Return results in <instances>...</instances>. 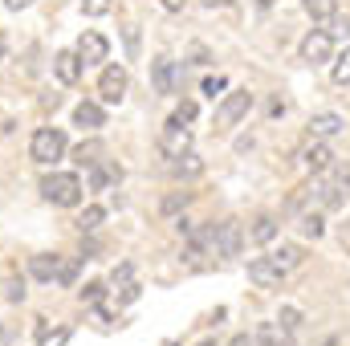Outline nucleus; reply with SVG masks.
<instances>
[{
    "label": "nucleus",
    "instance_id": "f257e3e1",
    "mask_svg": "<svg viewBox=\"0 0 350 346\" xmlns=\"http://www.w3.org/2000/svg\"><path fill=\"white\" fill-rule=\"evenodd\" d=\"M41 196L53 204V208H78L82 196H86V183L78 172H49L41 179Z\"/></svg>",
    "mask_w": 350,
    "mask_h": 346
},
{
    "label": "nucleus",
    "instance_id": "f03ea898",
    "mask_svg": "<svg viewBox=\"0 0 350 346\" xmlns=\"http://www.w3.org/2000/svg\"><path fill=\"white\" fill-rule=\"evenodd\" d=\"M347 200H350V172L347 168H330V172L318 175V196H314V204H318L322 212H338Z\"/></svg>",
    "mask_w": 350,
    "mask_h": 346
},
{
    "label": "nucleus",
    "instance_id": "7ed1b4c3",
    "mask_svg": "<svg viewBox=\"0 0 350 346\" xmlns=\"http://www.w3.org/2000/svg\"><path fill=\"white\" fill-rule=\"evenodd\" d=\"M66 131H57V127H37L33 131V139H29V159L33 163H41V168H53L62 155H66Z\"/></svg>",
    "mask_w": 350,
    "mask_h": 346
},
{
    "label": "nucleus",
    "instance_id": "20e7f679",
    "mask_svg": "<svg viewBox=\"0 0 350 346\" xmlns=\"http://www.w3.org/2000/svg\"><path fill=\"white\" fill-rule=\"evenodd\" d=\"M29 273H33V281H45V285H53V281L74 285L78 265H74V261H66V257H57V253H37V257L29 261Z\"/></svg>",
    "mask_w": 350,
    "mask_h": 346
},
{
    "label": "nucleus",
    "instance_id": "39448f33",
    "mask_svg": "<svg viewBox=\"0 0 350 346\" xmlns=\"http://www.w3.org/2000/svg\"><path fill=\"white\" fill-rule=\"evenodd\" d=\"M253 110V94L249 90H228L216 106V127H237L241 118H249Z\"/></svg>",
    "mask_w": 350,
    "mask_h": 346
},
{
    "label": "nucleus",
    "instance_id": "423d86ee",
    "mask_svg": "<svg viewBox=\"0 0 350 346\" xmlns=\"http://www.w3.org/2000/svg\"><path fill=\"white\" fill-rule=\"evenodd\" d=\"M159 151L167 155V159H175V155H183V151H191V127L183 122V118H167L163 122V131H159Z\"/></svg>",
    "mask_w": 350,
    "mask_h": 346
},
{
    "label": "nucleus",
    "instance_id": "0eeeda50",
    "mask_svg": "<svg viewBox=\"0 0 350 346\" xmlns=\"http://www.w3.org/2000/svg\"><path fill=\"white\" fill-rule=\"evenodd\" d=\"M297 53H301V62L322 66V62L334 57V37H330L326 29H310V33L301 37V45H297Z\"/></svg>",
    "mask_w": 350,
    "mask_h": 346
},
{
    "label": "nucleus",
    "instance_id": "6e6552de",
    "mask_svg": "<svg viewBox=\"0 0 350 346\" xmlns=\"http://www.w3.org/2000/svg\"><path fill=\"white\" fill-rule=\"evenodd\" d=\"M126 86H131V74L126 66H102V78H98V94L106 106H118L126 98Z\"/></svg>",
    "mask_w": 350,
    "mask_h": 346
},
{
    "label": "nucleus",
    "instance_id": "1a4fd4ad",
    "mask_svg": "<svg viewBox=\"0 0 350 346\" xmlns=\"http://www.w3.org/2000/svg\"><path fill=\"white\" fill-rule=\"evenodd\" d=\"M151 86H155V94H175V90L183 86V70H179V62H172V57H155L151 62Z\"/></svg>",
    "mask_w": 350,
    "mask_h": 346
},
{
    "label": "nucleus",
    "instance_id": "9d476101",
    "mask_svg": "<svg viewBox=\"0 0 350 346\" xmlns=\"http://www.w3.org/2000/svg\"><path fill=\"white\" fill-rule=\"evenodd\" d=\"M74 53L82 57V66H102V62L110 57V41H106L102 33L86 29V33L78 37V45H74Z\"/></svg>",
    "mask_w": 350,
    "mask_h": 346
},
{
    "label": "nucleus",
    "instance_id": "9b49d317",
    "mask_svg": "<svg viewBox=\"0 0 350 346\" xmlns=\"http://www.w3.org/2000/svg\"><path fill=\"white\" fill-rule=\"evenodd\" d=\"M241 245H245V228L237 224V220H220L216 224V257H237L241 253Z\"/></svg>",
    "mask_w": 350,
    "mask_h": 346
},
{
    "label": "nucleus",
    "instance_id": "f8f14e48",
    "mask_svg": "<svg viewBox=\"0 0 350 346\" xmlns=\"http://www.w3.org/2000/svg\"><path fill=\"white\" fill-rule=\"evenodd\" d=\"M297 159H301V168H306L310 175H322V172H330V168H334V151L326 147V139H314Z\"/></svg>",
    "mask_w": 350,
    "mask_h": 346
},
{
    "label": "nucleus",
    "instance_id": "ddd939ff",
    "mask_svg": "<svg viewBox=\"0 0 350 346\" xmlns=\"http://www.w3.org/2000/svg\"><path fill=\"white\" fill-rule=\"evenodd\" d=\"M53 78H57L62 86H78V78H82V57H78L74 49L53 53Z\"/></svg>",
    "mask_w": 350,
    "mask_h": 346
},
{
    "label": "nucleus",
    "instance_id": "4468645a",
    "mask_svg": "<svg viewBox=\"0 0 350 346\" xmlns=\"http://www.w3.org/2000/svg\"><path fill=\"white\" fill-rule=\"evenodd\" d=\"M342 131H347V118L334 114V110H322V114L310 118V139H334V135H342Z\"/></svg>",
    "mask_w": 350,
    "mask_h": 346
},
{
    "label": "nucleus",
    "instance_id": "2eb2a0df",
    "mask_svg": "<svg viewBox=\"0 0 350 346\" xmlns=\"http://www.w3.org/2000/svg\"><path fill=\"white\" fill-rule=\"evenodd\" d=\"M74 127H82V131H102V127H106V110H102L98 102H78V106H74Z\"/></svg>",
    "mask_w": 350,
    "mask_h": 346
},
{
    "label": "nucleus",
    "instance_id": "dca6fc26",
    "mask_svg": "<svg viewBox=\"0 0 350 346\" xmlns=\"http://www.w3.org/2000/svg\"><path fill=\"white\" fill-rule=\"evenodd\" d=\"M249 281H257V285H281L285 273H281L269 257H257V261H249Z\"/></svg>",
    "mask_w": 350,
    "mask_h": 346
},
{
    "label": "nucleus",
    "instance_id": "f3484780",
    "mask_svg": "<svg viewBox=\"0 0 350 346\" xmlns=\"http://www.w3.org/2000/svg\"><path fill=\"white\" fill-rule=\"evenodd\" d=\"M204 159L196 155V151H183V155H175L172 159V179H196V175H204Z\"/></svg>",
    "mask_w": 350,
    "mask_h": 346
},
{
    "label": "nucleus",
    "instance_id": "a211bd4d",
    "mask_svg": "<svg viewBox=\"0 0 350 346\" xmlns=\"http://www.w3.org/2000/svg\"><path fill=\"white\" fill-rule=\"evenodd\" d=\"M269 261H273L281 273H293V269H301L306 253H301L297 245H277V249H269Z\"/></svg>",
    "mask_w": 350,
    "mask_h": 346
},
{
    "label": "nucleus",
    "instance_id": "6ab92c4d",
    "mask_svg": "<svg viewBox=\"0 0 350 346\" xmlns=\"http://www.w3.org/2000/svg\"><path fill=\"white\" fill-rule=\"evenodd\" d=\"M277 232H281L277 216H257V220L249 224V241H253V245H273V241H277Z\"/></svg>",
    "mask_w": 350,
    "mask_h": 346
},
{
    "label": "nucleus",
    "instance_id": "aec40b11",
    "mask_svg": "<svg viewBox=\"0 0 350 346\" xmlns=\"http://www.w3.org/2000/svg\"><path fill=\"white\" fill-rule=\"evenodd\" d=\"M110 179H122V168H118V172H114V168H102V159L90 163V187H94V191H102Z\"/></svg>",
    "mask_w": 350,
    "mask_h": 346
},
{
    "label": "nucleus",
    "instance_id": "412c9836",
    "mask_svg": "<svg viewBox=\"0 0 350 346\" xmlns=\"http://www.w3.org/2000/svg\"><path fill=\"white\" fill-rule=\"evenodd\" d=\"M285 338H289V330H281L277 322H265L261 330H257V343L261 346H289Z\"/></svg>",
    "mask_w": 350,
    "mask_h": 346
},
{
    "label": "nucleus",
    "instance_id": "4be33fe9",
    "mask_svg": "<svg viewBox=\"0 0 350 346\" xmlns=\"http://www.w3.org/2000/svg\"><path fill=\"white\" fill-rule=\"evenodd\" d=\"M297 228H301V237H314V241H318V237L326 232V220H322V208H318V212H301V224H297Z\"/></svg>",
    "mask_w": 350,
    "mask_h": 346
},
{
    "label": "nucleus",
    "instance_id": "5701e85b",
    "mask_svg": "<svg viewBox=\"0 0 350 346\" xmlns=\"http://www.w3.org/2000/svg\"><path fill=\"white\" fill-rule=\"evenodd\" d=\"M74 159H78V168H90V163H98V159H102V143H98V139H90V143H78V147H74Z\"/></svg>",
    "mask_w": 350,
    "mask_h": 346
},
{
    "label": "nucleus",
    "instance_id": "b1692460",
    "mask_svg": "<svg viewBox=\"0 0 350 346\" xmlns=\"http://www.w3.org/2000/svg\"><path fill=\"white\" fill-rule=\"evenodd\" d=\"M102 220H106V208H102V204H90L86 212L78 216V228H82V232H98Z\"/></svg>",
    "mask_w": 350,
    "mask_h": 346
},
{
    "label": "nucleus",
    "instance_id": "393cba45",
    "mask_svg": "<svg viewBox=\"0 0 350 346\" xmlns=\"http://www.w3.org/2000/svg\"><path fill=\"white\" fill-rule=\"evenodd\" d=\"M301 8L314 16V21H330L338 12V0H301Z\"/></svg>",
    "mask_w": 350,
    "mask_h": 346
},
{
    "label": "nucleus",
    "instance_id": "a878e982",
    "mask_svg": "<svg viewBox=\"0 0 350 346\" xmlns=\"http://www.w3.org/2000/svg\"><path fill=\"white\" fill-rule=\"evenodd\" d=\"M330 78L338 82V86H350V45L334 57V66H330Z\"/></svg>",
    "mask_w": 350,
    "mask_h": 346
},
{
    "label": "nucleus",
    "instance_id": "bb28decb",
    "mask_svg": "<svg viewBox=\"0 0 350 346\" xmlns=\"http://www.w3.org/2000/svg\"><path fill=\"white\" fill-rule=\"evenodd\" d=\"M187 204H191V191H167L159 208H163V216H175V212H183Z\"/></svg>",
    "mask_w": 350,
    "mask_h": 346
},
{
    "label": "nucleus",
    "instance_id": "cd10ccee",
    "mask_svg": "<svg viewBox=\"0 0 350 346\" xmlns=\"http://www.w3.org/2000/svg\"><path fill=\"white\" fill-rule=\"evenodd\" d=\"M277 326H281V330H289V334H293V330H301V310H297V306H281Z\"/></svg>",
    "mask_w": 350,
    "mask_h": 346
},
{
    "label": "nucleus",
    "instance_id": "c85d7f7f",
    "mask_svg": "<svg viewBox=\"0 0 350 346\" xmlns=\"http://www.w3.org/2000/svg\"><path fill=\"white\" fill-rule=\"evenodd\" d=\"M78 297H82L86 306H98V302L106 297V281H86V285L78 289Z\"/></svg>",
    "mask_w": 350,
    "mask_h": 346
},
{
    "label": "nucleus",
    "instance_id": "c756f323",
    "mask_svg": "<svg viewBox=\"0 0 350 346\" xmlns=\"http://www.w3.org/2000/svg\"><path fill=\"white\" fill-rule=\"evenodd\" d=\"M66 343H70V326H57V330H49V326H45L37 346H66Z\"/></svg>",
    "mask_w": 350,
    "mask_h": 346
},
{
    "label": "nucleus",
    "instance_id": "7c9ffc66",
    "mask_svg": "<svg viewBox=\"0 0 350 346\" xmlns=\"http://www.w3.org/2000/svg\"><path fill=\"white\" fill-rule=\"evenodd\" d=\"M114 8V0H82V12L86 16H106Z\"/></svg>",
    "mask_w": 350,
    "mask_h": 346
},
{
    "label": "nucleus",
    "instance_id": "2f4dec72",
    "mask_svg": "<svg viewBox=\"0 0 350 346\" xmlns=\"http://www.w3.org/2000/svg\"><path fill=\"white\" fill-rule=\"evenodd\" d=\"M4 297H8V302H25V285H21L16 277H8V281H4Z\"/></svg>",
    "mask_w": 350,
    "mask_h": 346
},
{
    "label": "nucleus",
    "instance_id": "473e14b6",
    "mask_svg": "<svg viewBox=\"0 0 350 346\" xmlns=\"http://www.w3.org/2000/svg\"><path fill=\"white\" fill-rule=\"evenodd\" d=\"M326 33H330V37H347V33H350V21H342V16L334 12V16H330V29H326Z\"/></svg>",
    "mask_w": 350,
    "mask_h": 346
},
{
    "label": "nucleus",
    "instance_id": "72a5a7b5",
    "mask_svg": "<svg viewBox=\"0 0 350 346\" xmlns=\"http://www.w3.org/2000/svg\"><path fill=\"white\" fill-rule=\"evenodd\" d=\"M110 281H114V285H126V281H135V269H131V265H118Z\"/></svg>",
    "mask_w": 350,
    "mask_h": 346
},
{
    "label": "nucleus",
    "instance_id": "f704fd0d",
    "mask_svg": "<svg viewBox=\"0 0 350 346\" xmlns=\"http://www.w3.org/2000/svg\"><path fill=\"white\" fill-rule=\"evenodd\" d=\"M220 90H228V82H224V78H220V74H216V78H208V82H204V94H208V98H216V94H220Z\"/></svg>",
    "mask_w": 350,
    "mask_h": 346
},
{
    "label": "nucleus",
    "instance_id": "c9c22d12",
    "mask_svg": "<svg viewBox=\"0 0 350 346\" xmlns=\"http://www.w3.org/2000/svg\"><path fill=\"white\" fill-rule=\"evenodd\" d=\"M175 118L191 122V118H196V102H179V106H175Z\"/></svg>",
    "mask_w": 350,
    "mask_h": 346
},
{
    "label": "nucleus",
    "instance_id": "e433bc0d",
    "mask_svg": "<svg viewBox=\"0 0 350 346\" xmlns=\"http://www.w3.org/2000/svg\"><path fill=\"white\" fill-rule=\"evenodd\" d=\"M338 245H342V249L350 253V220L342 224V228H338Z\"/></svg>",
    "mask_w": 350,
    "mask_h": 346
},
{
    "label": "nucleus",
    "instance_id": "4c0bfd02",
    "mask_svg": "<svg viewBox=\"0 0 350 346\" xmlns=\"http://www.w3.org/2000/svg\"><path fill=\"white\" fill-rule=\"evenodd\" d=\"M159 4H163L167 12H183V4H187V0H159Z\"/></svg>",
    "mask_w": 350,
    "mask_h": 346
},
{
    "label": "nucleus",
    "instance_id": "58836bf2",
    "mask_svg": "<svg viewBox=\"0 0 350 346\" xmlns=\"http://www.w3.org/2000/svg\"><path fill=\"white\" fill-rule=\"evenodd\" d=\"M228 346H257V343H253L249 334H232V343H228Z\"/></svg>",
    "mask_w": 350,
    "mask_h": 346
},
{
    "label": "nucleus",
    "instance_id": "ea45409f",
    "mask_svg": "<svg viewBox=\"0 0 350 346\" xmlns=\"http://www.w3.org/2000/svg\"><path fill=\"white\" fill-rule=\"evenodd\" d=\"M29 4H33V0H4V8H12V12H16V8H29Z\"/></svg>",
    "mask_w": 350,
    "mask_h": 346
},
{
    "label": "nucleus",
    "instance_id": "a19ab883",
    "mask_svg": "<svg viewBox=\"0 0 350 346\" xmlns=\"http://www.w3.org/2000/svg\"><path fill=\"white\" fill-rule=\"evenodd\" d=\"M204 4H208V8H216V4H232V0H204Z\"/></svg>",
    "mask_w": 350,
    "mask_h": 346
},
{
    "label": "nucleus",
    "instance_id": "79ce46f5",
    "mask_svg": "<svg viewBox=\"0 0 350 346\" xmlns=\"http://www.w3.org/2000/svg\"><path fill=\"white\" fill-rule=\"evenodd\" d=\"M0 57H4V29H0Z\"/></svg>",
    "mask_w": 350,
    "mask_h": 346
},
{
    "label": "nucleus",
    "instance_id": "37998d69",
    "mask_svg": "<svg viewBox=\"0 0 350 346\" xmlns=\"http://www.w3.org/2000/svg\"><path fill=\"white\" fill-rule=\"evenodd\" d=\"M257 4H261V8H269V4H277V0H257Z\"/></svg>",
    "mask_w": 350,
    "mask_h": 346
},
{
    "label": "nucleus",
    "instance_id": "c03bdc74",
    "mask_svg": "<svg viewBox=\"0 0 350 346\" xmlns=\"http://www.w3.org/2000/svg\"><path fill=\"white\" fill-rule=\"evenodd\" d=\"M200 346H216V343H212V338H204V343H200Z\"/></svg>",
    "mask_w": 350,
    "mask_h": 346
},
{
    "label": "nucleus",
    "instance_id": "a18cd8bd",
    "mask_svg": "<svg viewBox=\"0 0 350 346\" xmlns=\"http://www.w3.org/2000/svg\"><path fill=\"white\" fill-rule=\"evenodd\" d=\"M163 346H175V343H163Z\"/></svg>",
    "mask_w": 350,
    "mask_h": 346
}]
</instances>
